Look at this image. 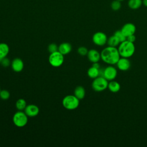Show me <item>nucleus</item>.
<instances>
[{
	"label": "nucleus",
	"instance_id": "nucleus-10",
	"mask_svg": "<svg viewBox=\"0 0 147 147\" xmlns=\"http://www.w3.org/2000/svg\"><path fill=\"white\" fill-rule=\"evenodd\" d=\"M24 111L28 117H34L38 114L40 109L37 105L34 104H30L26 105Z\"/></svg>",
	"mask_w": 147,
	"mask_h": 147
},
{
	"label": "nucleus",
	"instance_id": "nucleus-23",
	"mask_svg": "<svg viewBox=\"0 0 147 147\" xmlns=\"http://www.w3.org/2000/svg\"><path fill=\"white\" fill-rule=\"evenodd\" d=\"M121 7V1L118 0H114L111 3V8L114 11H117L119 10Z\"/></svg>",
	"mask_w": 147,
	"mask_h": 147
},
{
	"label": "nucleus",
	"instance_id": "nucleus-22",
	"mask_svg": "<svg viewBox=\"0 0 147 147\" xmlns=\"http://www.w3.org/2000/svg\"><path fill=\"white\" fill-rule=\"evenodd\" d=\"M114 35L117 37V38L119 40L120 42L124 41L125 40H126V37L123 34V33L121 32V30H118L115 31L114 33Z\"/></svg>",
	"mask_w": 147,
	"mask_h": 147
},
{
	"label": "nucleus",
	"instance_id": "nucleus-11",
	"mask_svg": "<svg viewBox=\"0 0 147 147\" xmlns=\"http://www.w3.org/2000/svg\"><path fill=\"white\" fill-rule=\"evenodd\" d=\"M121 30L126 37H127L134 34L136 30V27L133 23L128 22L123 25Z\"/></svg>",
	"mask_w": 147,
	"mask_h": 147
},
{
	"label": "nucleus",
	"instance_id": "nucleus-24",
	"mask_svg": "<svg viewBox=\"0 0 147 147\" xmlns=\"http://www.w3.org/2000/svg\"><path fill=\"white\" fill-rule=\"evenodd\" d=\"M10 96V94L6 90H1L0 91V98L2 100H7Z\"/></svg>",
	"mask_w": 147,
	"mask_h": 147
},
{
	"label": "nucleus",
	"instance_id": "nucleus-9",
	"mask_svg": "<svg viewBox=\"0 0 147 147\" xmlns=\"http://www.w3.org/2000/svg\"><path fill=\"white\" fill-rule=\"evenodd\" d=\"M118 69L122 71H126L129 70L131 66V63L129 58L121 57L116 63Z\"/></svg>",
	"mask_w": 147,
	"mask_h": 147
},
{
	"label": "nucleus",
	"instance_id": "nucleus-19",
	"mask_svg": "<svg viewBox=\"0 0 147 147\" xmlns=\"http://www.w3.org/2000/svg\"><path fill=\"white\" fill-rule=\"evenodd\" d=\"M142 4V0H129L128 6L133 10H136L141 7Z\"/></svg>",
	"mask_w": 147,
	"mask_h": 147
},
{
	"label": "nucleus",
	"instance_id": "nucleus-6",
	"mask_svg": "<svg viewBox=\"0 0 147 147\" xmlns=\"http://www.w3.org/2000/svg\"><path fill=\"white\" fill-rule=\"evenodd\" d=\"M64 55L59 51L50 53L48 57V61L51 65L53 67H59L64 63Z\"/></svg>",
	"mask_w": 147,
	"mask_h": 147
},
{
	"label": "nucleus",
	"instance_id": "nucleus-27",
	"mask_svg": "<svg viewBox=\"0 0 147 147\" xmlns=\"http://www.w3.org/2000/svg\"><path fill=\"white\" fill-rule=\"evenodd\" d=\"M0 64H1L2 66L4 67H9L10 65H11V61L9 58L6 57L0 60Z\"/></svg>",
	"mask_w": 147,
	"mask_h": 147
},
{
	"label": "nucleus",
	"instance_id": "nucleus-13",
	"mask_svg": "<svg viewBox=\"0 0 147 147\" xmlns=\"http://www.w3.org/2000/svg\"><path fill=\"white\" fill-rule=\"evenodd\" d=\"M87 56L88 60L92 63L99 62V61L101 59L100 53H99L96 49H91L88 50Z\"/></svg>",
	"mask_w": 147,
	"mask_h": 147
},
{
	"label": "nucleus",
	"instance_id": "nucleus-28",
	"mask_svg": "<svg viewBox=\"0 0 147 147\" xmlns=\"http://www.w3.org/2000/svg\"><path fill=\"white\" fill-rule=\"evenodd\" d=\"M136 40V37L134 34H132V35L126 37V40H127L130 42H134Z\"/></svg>",
	"mask_w": 147,
	"mask_h": 147
},
{
	"label": "nucleus",
	"instance_id": "nucleus-7",
	"mask_svg": "<svg viewBox=\"0 0 147 147\" xmlns=\"http://www.w3.org/2000/svg\"><path fill=\"white\" fill-rule=\"evenodd\" d=\"M107 35L102 32H95L92 37V42L98 46L105 45L107 43Z\"/></svg>",
	"mask_w": 147,
	"mask_h": 147
},
{
	"label": "nucleus",
	"instance_id": "nucleus-3",
	"mask_svg": "<svg viewBox=\"0 0 147 147\" xmlns=\"http://www.w3.org/2000/svg\"><path fill=\"white\" fill-rule=\"evenodd\" d=\"M79 100L74 95H68L63 99L62 105L65 109L73 110L78 107L80 103Z\"/></svg>",
	"mask_w": 147,
	"mask_h": 147
},
{
	"label": "nucleus",
	"instance_id": "nucleus-5",
	"mask_svg": "<svg viewBox=\"0 0 147 147\" xmlns=\"http://www.w3.org/2000/svg\"><path fill=\"white\" fill-rule=\"evenodd\" d=\"M109 81L103 76H99L94 79L92 82V88L96 92H101L107 88Z\"/></svg>",
	"mask_w": 147,
	"mask_h": 147
},
{
	"label": "nucleus",
	"instance_id": "nucleus-29",
	"mask_svg": "<svg viewBox=\"0 0 147 147\" xmlns=\"http://www.w3.org/2000/svg\"><path fill=\"white\" fill-rule=\"evenodd\" d=\"M92 66H93V67H95V68H98V69H99V68H100V64H99V63H98V62L93 63H92Z\"/></svg>",
	"mask_w": 147,
	"mask_h": 147
},
{
	"label": "nucleus",
	"instance_id": "nucleus-26",
	"mask_svg": "<svg viewBox=\"0 0 147 147\" xmlns=\"http://www.w3.org/2000/svg\"><path fill=\"white\" fill-rule=\"evenodd\" d=\"M59 46L57 45L55 43H51L48 47V51L50 53L58 51Z\"/></svg>",
	"mask_w": 147,
	"mask_h": 147
},
{
	"label": "nucleus",
	"instance_id": "nucleus-15",
	"mask_svg": "<svg viewBox=\"0 0 147 147\" xmlns=\"http://www.w3.org/2000/svg\"><path fill=\"white\" fill-rule=\"evenodd\" d=\"M107 88L111 92H112L113 93H115V92H118L120 90L121 85H120L119 83H118L117 81L113 80L109 82Z\"/></svg>",
	"mask_w": 147,
	"mask_h": 147
},
{
	"label": "nucleus",
	"instance_id": "nucleus-17",
	"mask_svg": "<svg viewBox=\"0 0 147 147\" xmlns=\"http://www.w3.org/2000/svg\"><path fill=\"white\" fill-rule=\"evenodd\" d=\"M9 47L6 43H0V60L7 57L9 52Z\"/></svg>",
	"mask_w": 147,
	"mask_h": 147
},
{
	"label": "nucleus",
	"instance_id": "nucleus-2",
	"mask_svg": "<svg viewBox=\"0 0 147 147\" xmlns=\"http://www.w3.org/2000/svg\"><path fill=\"white\" fill-rule=\"evenodd\" d=\"M117 48L120 56L126 58L131 57L136 51V47L134 42H130L126 40L120 42Z\"/></svg>",
	"mask_w": 147,
	"mask_h": 147
},
{
	"label": "nucleus",
	"instance_id": "nucleus-14",
	"mask_svg": "<svg viewBox=\"0 0 147 147\" xmlns=\"http://www.w3.org/2000/svg\"><path fill=\"white\" fill-rule=\"evenodd\" d=\"M58 51L63 55H66L71 52L72 45L69 42H63L59 45Z\"/></svg>",
	"mask_w": 147,
	"mask_h": 147
},
{
	"label": "nucleus",
	"instance_id": "nucleus-16",
	"mask_svg": "<svg viewBox=\"0 0 147 147\" xmlns=\"http://www.w3.org/2000/svg\"><path fill=\"white\" fill-rule=\"evenodd\" d=\"M74 95L79 100L83 99L86 95V90L83 86H78L75 88Z\"/></svg>",
	"mask_w": 147,
	"mask_h": 147
},
{
	"label": "nucleus",
	"instance_id": "nucleus-21",
	"mask_svg": "<svg viewBox=\"0 0 147 147\" xmlns=\"http://www.w3.org/2000/svg\"><path fill=\"white\" fill-rule=\"evenodd\" d=\"M26 102L24 99L20 98L16 102V107L19 111H23L26 106Z\"/></svg>",
	"mask_w": 147,
	"mask_h": 147
},
{
	"label": "nucleus",
	"instance_id": "nucleus-12",
	"mask_svg": "<svg viewBox=\"0 0 147 147\" xmlns=\"http://www.w3.org/2000/svg\"><path fill=\"white\" fill-rule=\"evenodd\" d=\"M11 67L14 72H20L23 70L24 63L21 59L16 57L14 58L11 62Z\"/></svg>",
	"mask_w": 147,
	"mask_h": 147
},
{
	"label": "nucleus",
	"instance_id": "nucleus-25",
	"mask_svg": "<svg viewBox=\"0 0 147 147\" xmlns=\"http://www.w3.org/2000/svg\"><path fill=\"white\" fill-rule=\"evenodd\" d=\"M88 52V50L87 49V48L83 46H81V47H79L78 49V54L82 56H87Z\"/></svg>",
	"mask_w": 147,
	"mask_h": 147
},
{
	"label": "nucleus",
	"instance_id": "nucleus-20",
	"mask_svg": "<svg viewBox=\"0 0 147 147\" xmlns=\"http://www.w3.org/2000/svg\"><path fill=\"white\" fill-rule=\"evenodd\" d=\"M107 44H108L109 46L110 47H117L120 44L119 40L117 38V37L114 36V34L111 36L107 38Z\"/></svg>",
	"mask_w": 147,
	"mask_h": 147
},
{
	"label": "nucleus",
	"instance_id": "nucleus-31",
	"mask_svg": "<svg viewBox=\"0 0 147 147\" xmlns=\"http://www.w3.org/2000/svg\"><path fill=\"white\" fill-rule=\"evenodd\" d=\"M118 1H123V0H118Z\"/></svg>",
	"mask_w": 147,
	"mask_h": 147
},
{
	"label": "nucleus",
	"instance_id": "nucleus-8",
	"mask_svg": "<svg viewBox=\"0 0 147 147\" xmlns=\"http://www.w3.org/2000/svg\"><path fill=\"white\" fill-rule=\"evenodd\" d=\"M117 69L113 65H110L103 68V77L106 79L108 81L114 80L117 76Z\"/></svg>",
	"mask_w": 147,
	"mask_h": 147
},
{
	"label": "nucleus",
	"instance_id": "nucleus-1",
	"mask_svg": "<svg viewBox=\"0 0 147 147\" xmlns=\"http://www.w3.org/2000/svg\"><path fill=\"white\" fill-rule=\"evenodd\" d=\"M100 57L105 63L113 65L116 64L121 56L117 47L108 46L101 51Z\"/></svg>",
	"mask_w": 147,
	"mask_h": 147
},
{
	"label": "nucleus",
	"instance_id": "nucleus-32",
	"mask_svg": "<svg viewBox=\"0 0 147 147\" xmlns=\"http://www.w3.org/2000/svg\"><path fill=\"white\" fill-rule=\"evenodd\" d=\"M1 87H0V91H1Z\"/></svg>",
	"mask_w": 147,
	"mask_h": 147
},
{
	"label": "nucleus",
	"instance_id": "nucleus-18",
	"mask_svg": "<svg viewBox=\"0 0 147 147\" xmlns=\"http://www.w3.org/2000/svg\"><path fill=\"white\" fill-rule=\"evenodd\" d=\"M99 69L96 68L93 66H91L87 70L88 76L93 79L97 78L98 76H99Z\"/></svg>",
	"mask_w": 147,
	"mask_h": 147
},
{
	"label": "nucleus",
	"instance_id": "nucleus-30",
	"mask_svg": "<svg viewBox=\"0 0 147 147\" xmlns=\"http://www.w3.org/2000/svg\"><path fill=\"white\" fill-rule=\"evenodd\" d=\"M142 4L145 6L147 7V0H142Z\"/></svg>",
	"mask_w": 147,
	"mask_h": 147
},
{
	"label": "nucleus",
	"instance_id": "nucleus-4",
	"mask_svg": "<svg viewBox=\"0 0 147 147\" xmlns=\"http://www.w3.org/2000/svg\"><path fill=\"white\" fill-rule=\"evenodd\" d=\"M13 122L15 126L18 127H23L28 122V117L24 111H18L16 112L13 117Z\"/></svg>",
	"mask_w": 147,
	"mask_h": 147
}]
</instances>
